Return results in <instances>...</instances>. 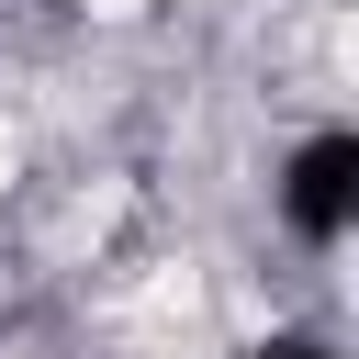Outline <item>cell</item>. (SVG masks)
<instances>
[{
  "label": "cell",
  "mask_w": 359,
  "mask_h": 359,
  "mask_svg": "<svg viewBox=\"0 0 359 359\" xmlns=\"http://www.w3.org/2000/svg\"><path fill=\"white\" fill-rule=\"evenodd\" d=\"M269 213H280V236H292L303 258H337V247L359 236V135H348V123L292 135L280 168H269Z\"/></svg>",
  "instance_id": "obj_1"
},
{
  "label": "cell",
  "mask_w": 359,
  "mask_h": 359,
  "mask_svg": "<svg viewBox=\"0 0 359 359\" xmlns=\"http://www.w3.org/2000/svg\"><path fill=\"white\" fill-rule=\"evenodd\" d=\"M236 359H348L337 337H303V325H280V337H258V348H236Z\"/></svg>",
  "instance_id": "obj_2"
}]
</instances>
